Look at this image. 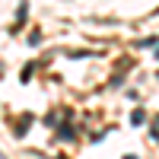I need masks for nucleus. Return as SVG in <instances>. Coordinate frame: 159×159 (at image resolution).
I'll return each mask as SVG.
<instances>
[{
  "label": "nucleus",
  "mask_w": 159,
  "mask_h": 159,
  "mask_svg": "<svg viewBox=\"0 0 159 159\" xmlns=\"http://www.w3.org/2000/svg\"><path fill=\"white\" fill-rule=\"evenodd\" d=\"M25 13H29V3H19V16H16V25H13V32H16L19 25L25 22Z\"/></svg>",
  "instance_id": "obj_2"
},
{
  "label": "nucleus",
  "mask_w": 159,
  "mask_h": 159,
  "mask_svg": "<svg viewBox=\"0 0 159 159\" xmlns=\"http://www.w3.org/2000/svg\"><path fill=\"white\" fill-rule=\"evenodd\" d=\"M156 57H159V48H156Z\"/></svg>",
  "instance_id": "obj_4"
},
{
  "label": "nucleus",
  "mask_w": 159,
  "mask_h": 159,
  "mask_svg": "<svg viewBox=\"0 0 159 159\" xmlns=\"http://www.w3.org/2000/svg\"><path fill=\"white\" fill-rule=\"evenodd\" d=\"M143 121H147V115H143V111H134V115H130V124H143Z\"/></svg>",
  "instance_id": "obj_3"
},
{
  "label": "nucleus",
  "mask_w": 159,
  "mask_h": 159,
  "mask_svg": "<svg viewBox=\"0 0 159 159\" xmlns=\"http://www.w3.org/2000/svg\"><path fill=\"white\" fill-rule=\"evenodd\" d=\"M29 124H32V115H22V121L16 124V137H22L25 130H29Z\"/></svg>",
  "instance_id": "obj_1"
}]
</instances>
